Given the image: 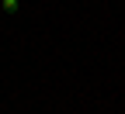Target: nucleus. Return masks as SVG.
Masks as SVG:
<instances>
[{
    "mask_svg": "<svg viewBox=\"0 0 125 114\" xmlns=\"http://www.w3.org/2000/svg\"><path fill=\"white\" fill-rule=\"evenodd\" d=\"M0 7H4L7 14H14V10H18V7H21V0H4V4H0Z\"/></svg>",
    "mask_w": 125,
    "mask_h": 114,
    "instance_id": "obj_1",
    "label": "nucleus"
}]
</instances>
